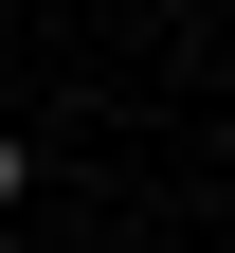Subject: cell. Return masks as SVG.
<instances>
[{
	"label": "cell",
	"mask_w": 235,
	"mask_h": 253,
	"mask_svg": "<svg viewBox=\"0 0 235 253\" xmlns=\"http://www.w3.org/2000/svg\"><path fill=\"white\" fill-rule=\"evenodd\" d=\"M0 217H18V126H0Z\"/></svg>",
	"instance_id": "obj_1"
}]
</instances>
